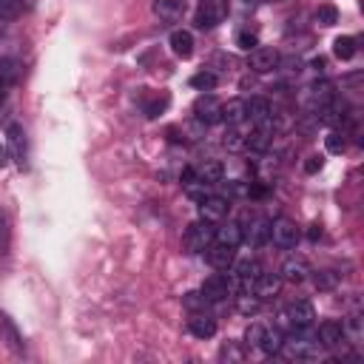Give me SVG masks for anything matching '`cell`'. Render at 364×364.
Masks as SVG:
<instances>
[{
    "label": "cell",
    "instance_id": "1",
    "mask_svg": "<svg viewBox=\"0 0 364 364\" xmlns=\"http://www.w3.org/2000/svg\"><path fill=\"white\" fill-rule=\"evenodd\" d=\"M228 270H230V276H228L230 293H250L256 276L262 273V264H259L256 259H239V262L233 259V264H230Z\"/></svg>",
    "mask_w": 364,
    "mask_h": 364
},
{
    "label": "cell",
    "instance_id": "2",
    "mask_svg": "<svg viewBox=\"0 0 364 364\" xmlns=\"http://www.w3.org/2000/svg\"><path fill=\"white\" fill-rule=\"evenodd\" d=\"M213 233H216V225L208 222V219H196L185 228V236H182V245L188 253H205L208 245L213 242Z\"/></svg>",
    "mask_w": 364,
    "mask_h": 364
},
{
    "label": "cell",
    "instance_id": "3",
    "mask_svg": "<svg viewBox=\"0 0 364 364\" xmlns=\"http://www.w3.org/2000/svg\"><path fill=\"white\" fill-rule=\"evenodd\" d=\"M279 353H284V358H290V361H316L321 355V344H318V338L290 336V338L282 341Z\"/></svg>",
    "mask_w": 364,
    "mask_h": 364
},
{
    "label": "cell",
    "instance_id": "4",
    "mask_svg": "<svg viewBox=\"0 0 364 364\" xmlns=\"http://www.w3.org/2000/svg\"><path fill=\"white\" fill-rule=\"evenodd\" d=\"M228 11H230V3L228 0H199L196 14H193V23H196V28L208 31V28H216L219 23H225Z\"/></svg>",
    "mask_w": 364,
    "mask_h": 364
},
{
    "label": "cell",
    "instance_id": "5",
    "mask_svg": "<svg viewBox=\"0 0 364 364\" xmlns=\"http://www.w3.org/2000/svg\"><path fill=\"white\" fill-rule=\"evenodd\" d=\"M282 318H284V324H287L293 333H304V330H310L313 321H316V307L301 299V301L290 304V307L282 313Z\"/></svg>",
    "mask_w": 364,
    "mask_h": 364
},
{
    "label": "cell",
    "instance_id": "6",
    "mask_svg": "<svg viewBox=\"0 0 364 364\" xmlns=\"http://www.w3.org/2000/svg\"><path fill=\"white\" fill-rule=\"evenodd\" d=\"M270 239H273L276 247L293 250V247L299 245V239H301V230H299V225L290 222V219H276V222H270Z\"/></svg>",
    "mask_w": 364,
    "mask_h": 364
},
{
    "label": "cell",
    "instance_id": "7",
    "mask_svg": "<svg viewBox=\"0 0 364 364\" xmlns=\"http://www.w3.org/2000/svg\"><path fill=\"white\" fill-rule=\"evenodd\" d=\"M193 119H199L202 125H213L222 119V102L213 94H199L193 102Z\"/></svg>",
    "mask_w": 364,
    "mask_h": 364
},
{
    "label": "cell",
    "instance_id": "8",
    "mask_svg": "<svg viewBox=\"0 0 364 364\" xmlns=\"http://www.w3.org/2000/svg\"><path fill=\"white\" fill-rule=\"evenodd\" d=\"M279 51L276 48H270V46H256L253 51H250V68L256 71V74H270V71H276L279 68Z\"/></svg>",
    "mask_w": 364,
    "mask_h": 364
},
{
    "label": "cell",
    "instance_id": "9",
    "mask_svg": "<svg viewBox=\"0 0 364 364\" xmlns=\"http://www.w3.org/2000/svg\"><path fill=\"white\" fill-rule=\"evenodd\" d=\"M336 100V85L330 80H316L310 88H307V105L313 111H321L324 105H330Z\"/></svg>",
    "mask_w": 364,
    "mask_h": 364
},
{
    "label": "cell",
    "instance_id": "10",
    "mask_svg": "<svg viewBox=\"0 0 364 364\" xmlns=\"http://www.w3.org/2000/svg\"><path fill=\"white\" fill-rule=\"evenodd\" d=\"M6 136H9V151H11V159H14V162L23 168V165H26V159H28V139H26L23 125L11 122V125H9V131H6Z\"/></svg>",
    "mask_w": 364,
    "mask_h": 364
},
{
    "label": "cell",
    "instance_id": "11",
    "mask_svg": "<svg viewBox=\"0 0 364 364\" xmlns=\"http://www.w3.org/2000/svg\"><path fill=\"white\" fill-rule=\"evenodd\" d=\"M205 259L213 270H228L236 259V247L233 245H222V242H210L208 250H205Z\"/></svg>",
    "mask_w": 364,
    "mask_h": 364
},
{
    "label": "cell",
    "instance_id": "12",
    "mask_svg": "<svg viewBox=\"0 0 364 364\" xmlns=\"http://www.w3.org/2000/svg\"><path fill=\"white\" fill-rule=\"evenodd\" d=\"M199 293L205 296V301H225L230 296V282H228V276L213 273V276H208L202 282V290Z\"/></svg>",
    "mask_w": 364,
    "mask_h": 364
},
{
    "label": "cell",
    "instance_id": "13",
    "mask_svg": "<svg viewBox=\"0 0 364 364\" xmlns=\"http://www.w3.org/2000/svg\"><path fill=\"white\" fill-rule=\"evenodd\" d=\"M228 208H230V202L225 196H202L199 199V219L219 222L228 216Z\"/></svg>",
    "mask_w": 364,
    "mask_h": 364
},
{
    "label": "cell",
    "instance_id": "14",
    "mask_svg": "<svg viewBox=\"0 0 364 364\" xmlns=\"http://www.w3.org/2000/svg\"><path fill=\"white\" fill-rule=\"evenodd\" d=\"M151 9H154V14H156L159 20H165V23H176V20L185 17V11H188V0H154Z\"/></svg>",
    "mask_w": 364,
    "mask_h": 364
},
{
    "label": "cell",
    "instance_id": "15",
    "mask_svg": "<svg viewBox=\"0 0 364 364\" xmlns=\"http://www.w3.org/2000/svg\"><path fill=\"white\" fill-rule=\"evenodd\" d=\"M273 119H267V122H259L247 136H245V148H250V151H267L270 148V142H273Z\"/></svg>",
    "mask_w": 364,
    "mask_h": 364
},
{
    "label": "cell",
    "instance_id": "16",
    "mask_svg": "<svg viewBox=\"0 0 364 364\" xmlns=\"http://www.w3.org/2000/svg\"><path fill=\"white\" fill-rule=\"evenodd\" d=\"M310 273H313V270H310V264H307V259H304V256H290V259L282 264V270H279L282 282H293V284L304 282Z\"/></svg>",
    "mask_w": 364,
    "mask_h": 364
},
{
    "label": "cell",
    "instance_id": "17",
    "mask_svg": "<svg viewBox=\"0 0 364 364\" xmlns=\"http://www.w3.org/2000/svg\"><path fill=\"white\" fill-rule=\"evenodd\" d=\"M23 71V60L17 51H9L6 46H0V80L3 82H14Z\"/></svg>",
    "mask_w": 364,
    "mask_h": 364
},
{
    "label": "cell",
    "instance_id": "18",
    "mask_svg": "<svg viewBox=\"0 0 364 364\" xmlns=\"http://www.w3.org/2000/svg\"><path fill=\"white\" fill-rule=\"evenodd\" d=\"M279 290H282V276H279V273H259L256 282H253V293H256L262 301L276 299Z\"/></svg>",
    "mask_w": 364,
    "mask_h": 364
},
{
    "label": "cell",
    "instance_id": "19",
    "mask_svg": "<svg viewBox=\"0 0 364 364\" xmlns=\"http://www.w3.org/2000/svg\"><path fill=\"white\" fill-rule=\"evenodd\" d=\"M267 239H270V222L267 219H250V225L242 228V242H247L253 247L264 245Z\"/></svg>",
    "mask_w": 364,
    "mask_h": 364
},
{
    "label": "cell",
    "instance_id": "20",
    "mask_svg": "<svg viewBox=\"0 0 364 364\" xmlns=\"http://www.w3.org/2000/svg\"><path fill=\"white\" fill-rule=\"evenodd\" d=\"M341 341H347V338H344V327H341V321H333V318L321 321V327H318V344L333 350V347H338Z\"/></svg>",
    "mask_w": 364,
    "mask_h": 364
},
{
    "label": "cell",
    "instance_id": "21",
    "mask_svg": "<svg viewBox=\"0 0 364 364\" xmlns=\"http://www.w3.org/2000/svg\"><path fill=\"white\" fill-rule=\"evenodd\" d=\"M247 119V108H245V100H228L222 102V122H228V128H239L242 122Z\"/></svg>",
    "mask_w": 364,
    "mask_h": 364
},
{
    "label": "cell",
    "instance_id": "22",
    "mask_svg": "<svg viewBox=\"0 0 364 364\" xmlns=\"http://www.w3.org/2000/svg\"><path fill=\"white\" fill-rule=\"evenodd\" d=\"M168 43H171V51L176 57H182V60H188L193 54V34L185 31V28H173L171 37H168Z\"/></svg>",
    "mask_w": 364,
    "mask_h": 364
},
{
    "label": "cell",
    "instance_id": "23",
    "mask_svg": "<svg viewBox=\"0 0 364 364\" xmlns=\"http://www.w3.org/2000/svg\"><path fill=\"white\" fill-rule=\"evenodd\" d=\"M245 108H247V119L256 122V125L273 119V108H270V102H267L264 97H250V100H245Z\"/></svg>",
    "mask_w": 364,
    "mask_h": 364
},
{
    "label": "cell",
    "instance_id": "24",
    "mask_svg": "<svg viewBox=\"0 0 364 364\" xmlns=\"http://www.w3.org/2000/svg\"><path fill=\"white\" fill-rule=\"evenodd\" d=\"M193 173H196L199 182L216 185V182H222V176H225V165H222L219 159H205L199 168H193Z\"/></svg>",
    "mask_w": 364,
    "mask_h": 364
},
{
    "label": "cell",
    "instance_id": "25",
    "mask_svg": "<svg viewBox=\"0 0 364 364\" xmlns=\"http://www.w3.org/2000/svg\"><path fill=\"white\" fill-rule=\"evenodd\" d=\"M188 330H191V336H196V338H210V336L216 333V321H213V316L193 313V316L188 318Z\"/></svg>",
    "mask_w": 364,
    "mask_h": 364
},
{
    "label": "cell",
    "instance_id": "26",
    "mask_svg": "<svg viewBox=\"0 0 364 364\" xmlns=\"http://www.w3.org/2000/svg\"><path fill=\"white\" fill-rule=\"evenodd\" d=\"M282 341H284V336H282L279 327H264V330H262V338H259V344H256V350H262L264 355H276V353L282 350Z\"/></svg>",
    "mask_w": 364,
    "mask_h": 364
},
{
    "label": "cell",
    "instance_id": "27",
    "mask_svg": "<svg viewBox=\"0 0 364 364\" xmlns=\"http://www.w3.org/2000/svg\"><path fill=\"white\" fill-rule=\"evenodd\" d=\"M213 242L239 247V245H242V225H239V222H225V225H219L216 233H213Z\"/></svg>",
    "mask_w": 364,
    "mask_h": 364
},
{
    "label": "cell",
    "instance_id": "28",
    "mask_svg": "<svg viewBox=\"0 0 364 364\" xmlns=\"http://www.w3.org/2000/svg\"><path fill=\"white\" fill-rule=\"evenodd\" d=\"M0 333H3L6 344H9L14 353H23V338H20L17 327L11 324V318H9V316H3V313H0Z\"/></svg>",
    "mask_w": 364,
    "mask_h": 364
},
{
    "label": "cell",
    "instance_id": "29",
    "mask_svg": "<svg viewBox=\"0 0 364 364\" xmlns=\"http://www.w3.org/2000/svg\"><path fill=\"white\" fill-rule=\"evenodd\" d=\"M168 102H171V97H168V94H151V97L142 102V111H145V117H148V119H156V117L168 108Z\"/></svg>",
    "mask_w": 364,
    "mask_h": 364
},
{
    "label": "cell",
    "instance_id": "30",
    "mask_svg": "<svg viewBox=\"0 0 364 364\" xmlns=\"http://www.w3.org/2000/svg\"><path fill=\"white\" fill-rule=\"evenodd\" d=\"M191 85L199 88V91H213V88L219 85V74L210 71V68H202V71H196V74L191 77Z\"/></svg>",
    "mask_w": 364,
    "mask_h": 364
},
{
    "label": "cell",
    "instance_id": "31",
    "mask_svg": "<svg viewBox=\"0 0 364 364\" xmlns=\"http://www.w3.org/2000/svg\"><path fill=\"white\" fill-rule=\"evenodd\" d=\"M333 54H336L338 60H353V57H355V37H347V34L336 37V40H333Z\"/></svg>",
    "mask_w": 364,
    "mask_h": 364
},
{
    "label": "cell",
    "instance_id": "32",
    "mask_svg": "<svg viewBox=\"0 0 364 364\" xmlns=\"http://www.w3.org/2000/svg\"><path fill=\"white\" fill-rule=\"evenodd\" d=\"M316 23H318V26H336V23H338L336 6H318V9H316Z\"/></svg>",
    "mask_w": 364,
    "mask_h": 364
},
{
    "label": "cell",
    "instance_id": "33",
    "mask_svg": "<svg viewBox=\"0 0 364 364\" xmlns=\"http://www.w3.org/2000/svg\"><path fill=\"white\" fill-rule=\"evenodd\" d=\"M324 145H327L330 154H341L347 142H344V134H341V131H330V134L324 136Z\"/></svg>",
    "mask_w": 364,
    "mask_h": 364
},
{
    "label": "cell",
    "instance_id": "34",
    "mask_svg": "<svg viewBox=\"0 0 364 364\" xmlns=\"http://www.w3.org/2000/svg\"><path fill=\"white\" fill-rule=\"evenodd\" d=\"M20 0H0V20H14L20 14Z\"/></svg>",
    "mask_w": 364,
    "mask_h": 364
},
{
    "label": "cell",
    "instance_id": "35",
    "mask_svg": "<svg viewBox=\"0 0 364 364\" xmlns=\"http://www.w3.org/2000/svg\"><path fill=\"white\" fill-rule=\"evenodd\" d=\"M259 307H262V299H259V296L250 299V293H239V310H242V313L250 316V313H256Z\"/></svg>",
    "mask_w": 364,
    "mask_h": 364
},
{
    "label": "cell",
    "instance_id": "36",
    "mask_svg": "<svg viewBox=\"0 0 364 364\" xmlns=\"http://www.w3.org/2000/svg\"><path fill=\"white\" fill-rule=\"evenodd\" d=\"M9 236H11V230H9V216L0 210V256L9 253Z\"/></svg>",
    "mask_w": 364,
    "mask_h": 364
},
{
    "label": "cell",
    "instance_id": "37",
    "mask_svg": "<svg viewBox=\"0 0 364 364\" xmlns=\"http://www.w3.org/2000/svg\"><path fill=\"white\" fill-rule=\"evenodd\" d=\"M256 43H259V40H256V34H253V31H239V34H236V46H239V48H245V51H253V48H256Z\"/></svg>",
    "mask_w": 364,
    "mask_h": 364
},
{
    "label": "cell",
    "instance_id": "38",
    "mask_svg": "<svg viewBox=\"0 0 364 364\" xmlns=\"http://www.w3.org/2000/svg\"><path fill=\"white\" fill-rule=\"evenodd\" d=\"M245 145V136L236 131V128H230L228 134H225V148H230V151H236V148H242Z\"/></svg>",
    "mask_w": 364,
    "mask_h": 364
},
{
    "label": "cell",
    "instance_id": "39",
    "mask_svg": "<svg viewBox=\"0 0 364 364\" xmlns=\"http://www.w3.org/2000/svg\"><path fill=\"white\" fill-rule=\"evenodd\" d=\"M262 330H264V324H250V327L245 330V341H247L250 347H256L259 338H262Z\"/></svg>",
    "mask_w": 364,
    "mask_h": 364
},
{
    "label": "cell",
    "instance_id": "40",
    "mask_svg": "<svg viewBox=\"0 0 364 364\" xmlns=\"http://www.w3.org/2000/svg\"><path fill=\"white\" fill-rule=\"evenodd\" d=\"M336 284V276L330 273V270H321V273H316V287H321V290H330Z\"/></svg>",
    "mask_w": 364,
    "mask_h": 364
},
{
    "label": "cell",
    "instance_id": "41",
    "mask_svg": "<svg viewBox=\"0 0 364 364\" xmlns=\"http://www.w3.org/2000/svg\"><path fill=\"white\" fill-rule=\"evenodd\" d=\"M182 304H185V307H191V310H196V307H205L208 301H205V296H202V293H185Z\"/></svg>",
    "mask_w": 364,
    "mask_h": 364
},
{
    "label": "cell",
    "instance_id": "42",
    "mask_svg": "<svg viewBox=\"0 0 364 364\" xmlns=\"http://www.w3.org/2000/svg\"><path fill=\"white\" fill-rule=\"evenodd\" d=\"M219 355H222V358H236V361H242V358H245V353H242L233 341H228V344L222 347V353H219Z\"/></svg>",
    "mask_w": 364,
    "mask_h": 364
},
{
    "label": "cell",
    "instance_id": "43",
    "mask_svg": "<svg viewBox=\"0 0 364 364\" xmlns=\"http://www.w3.org/2000/svg\"><path fill=\"white\" fill-rule=\"evenodd\" d=\"M318 168H321V156H310V159L304 162V171H307V173H316Z\"/></svg>",
    "mask_w": 364,
    "mask_h": 364
},
{
    "label": "cell",
    "instance_id": "44",
    "mask_svg": "<svg viewBox=\"0 0 364 364\" xmlns=\"http://www.w3.org/2000/svg\"><path fill=\"white\" fill-rule=\"evenodd\" d=\"M313 68H316V71H324V60H321V57H316V60H313Z\"/></svg>",
    "mask_w": 364,
    "mask_h": 364
},
{
    "label": "cell",
    "instance_id": "45",
    "mask_svg": "<svg viewBox=\"0 0 364 364\" xmlns=\"http://www.w3.org/2000/svg\"><path fill=\"white\" fill-rule=\"evenodd\" d=\"M318 236H321V228H318V225H313V228H310V239H318Z\"/></svg>",
    "mask_w": 364,
    "mask_h": 364
},
{
    "label": "cell",
    "instance_id": "46",
    "mask_svg": "<svg viewBox=\"0 0 364 364\" xmlns=\"http://www.w3.org/2000/svg\"><path fill=\"white\" fill-rule=\"evenodd\" d=\"M3 100H6V82L0 80V105H3Z\"/></svg>",
    "mask_w": 364,
    "mask_h": 364
},
{
    "label": "cell",
    "instance_id": "47",
    "mask_svg": "<svg viewBox=\"0 0 364 364\" xmlns=\"http://www.w3.org/2000/svg\"><path fill=\"white\" fill-rule=\"evenodd\" d=\"M0 165H6V148L0 145Z\"/></svg>",
    "mask_w": 364,
    "mask_h": 364
}]
</instances>
